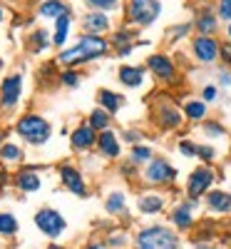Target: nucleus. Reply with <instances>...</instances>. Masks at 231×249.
I'll return each mask as SVG.
<instances>
[{"instance_id":"1","label":"nucleus","mask_w":231,"mask_h":249,"mask_svg":"<svg viewBox=\"0 0 231 249\" xmlns=\"http://www.w3.org/2000/svg\"><path fill=\"white\" fill-rule=\"evenodd\" d=\"M110 50V40L102 37V35H82L77 40V45L62 50L57 55V62H62V65L67 68H75V65H82V62H90L95 57H102L107 55Z\"/></svg>"},{"instance_id":"2","label":"nucleus","mask_w":231,"mask_h":249,"mask_svg":"<svg viewBox=\"0 0 231 249\" xmlns=\"http://www.w3.org/2000/svg\"><path fill=\"white\" fill-rule=\"evenodd\" d=\"M134 249H179V234L164 224L142 227L134 237Z\"/></svg>"},{"instance_id":"3","label":"nucleus","mask_w":231,"mask_h":249,"mask_svg":"<svg viewBox=\"0 0 231 249\" xmlns=\"http://www.w3.org/2000/svg\"><path fill=\"white\" fill-rule=\"evenodd\" d=\"M15 132L30 144H45L50 137V122L40 115H23L15 124Z\"/></svg>"},{"instance_id":"4","label":"nucleus","mask_w":231,"mask_h":249,"mask_svg":"<svg viewBox=\"0 0 231 249\" xmlns=\"http://www.w3.org/2000/svg\"><path fill=\"white\" fill-rule=\"evenodd\" d=\"M159 13H162L159 0H130L127 3V20L132 25H139V28L152 25L159 18Z\"/></svg>"},{"instance_id":"5","label":"nucleus","mask_w":231,"mask_h":249,"mask_svg":"<svg viewBox=\"0 0 231 249\" xmlns=\"http://www.w3.org/2000/svg\"><path fill=\"white\" fill-rule=\"evenodd\" d=\"M214 179H216V172L209 167V164H201V167H197L192 175H189V179H186V195L192 199L206 197L209 192H212Z\"/></svg>"},{"instance_id":"6","label":"nucleus","mask_w":231,"mask_h":249,"mask_svg":"<svg viewBox=\"0 0 231 249\" xmlns=\"http://www.w3.org/2000/svg\"><path fill=\"white\" fill-rule=\"evenodd\" d=\"M142 179H144L147 184H152V187H164V184H172V182L177 179V170H174L164 157H154V160L144 167Z\"/></svg>"},{"instance_id":"7","label":"nucleus","mask_w":231,"mask_h":249,"mask_svg":"<svg viewBox=\"0 0 231 249\" xmlns=\"http://www.w3.org/2000/svg\"><path fill=\"white\" fill-rule=\"evenodd\" d=\"M35 224H37V230L43 234H48L50 239L60 237L62 232H65V227H67L65 217H62L57 210H50V207H43V210L35 214Z\"/></svg>"},{"instance_id":"8","label":"nucleus","mask_w":231,"mask_h":249,"mask_svg":"<svg viewBox=\"0 0 231 249\" xmlns=\"http://www.w3.org/2000/svg\"><path fill=\"white\" fill-rule=\"evenodd\" d=\"M154 122L159 124L162 130H177V127H182V122H184V112L174 105V102L162 100L159 105L154 107Z\"/></svg>"},{"instance_id":"9","label":"nucleus","mask_w":231,"mask_h":249,"mask_svg":"<svg viewBox=\"0 0 231 249\" xmlns=\"http://www.w3.org/2000/svg\"><path fill=\"white\" fill-rule=\"evenodd\" d=\"M219 50H221V45L212 35H197L192 40V53H194V57L201 62V65H212V62H216Z\"/></svg>"},{"instance_id":"10","label":"nucleus","mask_w":231,"mask_h":249,"mask_svg":"<svg viewBox=\"0 0 231 249\" xmlns=\"http://www.w3.org/2000/svg\"><path fill=\"white\" fill-rule=\"evenodd\" d=\"M20 92H23V75H8L3 82H0V107L10 110L20 102Z\"/></svg>"},{"instance_id":"11","label":"nucleus","mask_w":231,"mask_h":249,"mask_svg":"<svg viewBox=\"0 0 231 249\" xmlns=\"http://www.w3.org/2000/svg\"><path fill=\"white\" fill-rule=\"evenodd\" d=\"M197 204H199V199H192V197H189L186 202H179L177 207H174V210H172V224L177 227V230L179 232H186V230H192V227H194V210H197Z\"/></svg>"},{"instance_id":"12","label":"nucleus","mask_w":231,"mask_h":249,"mask_svg":"<svg viewBox=\"0 0 231 249\" xmlns=\"http://www.w3.org/2000/svg\"><path fill=\"white\" fill-rule=\"evenodd\" d=\"M147 68H149L152 75L159 77L162 82H174L177 80V68H174L172 57H166V55H149L147 57Z\"/></svg>"},{"instance_id":"13","label":"nucleus","mask_w":231,"mask_h":249,"mask_svg":"<svg viewBox=\"0 0 231 249\" xmlns=\"http://www.w3.org/2000/svg\"><path fill=\"white\" fill-rule=\"evenodd\" d=\"M60 179H62V184H65L72 195L87 197V184H85V179H82L80 170H75L72 164H62V167H60Z\"/></svg>"},{"instance_id":"14","label":"nucleus","mask_w":231,"mask_h":249,"mask_svg":"<svg viewBox=\"0 0 231 249\" xmlns=\"http://www.w3.org/2000/svg\"><path fill=\"white\" fill-rule=\"evenodd\" d=\"M82 30L85 35H104L110 30V18L102 10H90L82 15Z\"/></svg>"},{"instance_id":"15","label":"nucleus","mask_w":231,"mask_h":249,"mask_svg":"<svg viewBox=\"0 0 231 249\" xmlns=\"http://www.w3.org/2000/svg\"><path fill=\"white\" fill-rule=\"evenodd\" d=\"M97 137H99V132L92 127L90 122H85V124H77V127L72 130V144L77 150H90V147H95L97 144Z\"/></svg>"},{"instance_id":"16","label":"nucleus","mask_w":231,"mask_h":249,"mask_svg":"<svg viewBox=\"0 0 231 249\" xmlns=\"http://www.w3.org/2000/svg\"><path fill=\"white\" fill-rule=\"evenodd\" d=\"M206 210L214 212V214H231V195L224 192V190H212L206 197Z\"/></svg>"},{"instance_id":"17","label":"nucleus","mask_w":231,"mask_h":249,"mask_svg":"<svg viewBox=\"0 0 231 249\" xmlns=\"http://www.w3.org/2000/svg\"><path fill=\"white\" fill-rule=\"evenodd\" d=\"M97 147H99V155H102V157L117 160V157H119V137H117L112 130H104V132H99V137H97Z\"/></svg>"},{"instance_id":"18","label":"nucleus","mask_w":231,"mask_h":249,"mask_svg":"<svg viewBox=\"0 0 231 249\" xmlns=\"http://www.w3.org/2000/svg\"><path fill=\"white\" fill-rule=\"evenodd\" d=\"M117 80L122 82L124 88H139L144 82V68H139V65H122L117 70Z\"/></svg>"},{"instance_id":"19","label":"nucleus","mask_w":231,"mask_h":249,"mask_svg":"<svg viewBox=\"0 0 231 249\" xmlns=\"http://www.w3.org/2000/svg\"><path fill=\"white\" fill-rule=\"evenodd\" d=\"M137 210L142 214H159L164 210V197L157 195V192H147L137 199Z\"/></svg>"},{"instance_id":"20","label":"nucleus","mask_w":231,"mask_h":249,"mask_svg":"<svg viewBox=\"0 0 231 249\" xmlns=\"http://www.w3.org/2000/svg\"><path fill=\"white\" fill-rule=\"evenodd\" d=\"M40 184H43V179H40V175L35 170H20L15 175V187L20 192H35V190H40Z\"/></svg>"},{"instance_id":"21","label":"nucleus","mask_w":231,"mask_h":249,"mask_svg":"<svg viewBox=\"0 0 231 249\" xmlns=\"http://www.w3.org/2000/svg\"><path fill=\"white\" fill-rule=\"evenodd\" d=\"M194 28L199 30V35H214L219 28V15L214 13H199L194 20Z\"/></svg>"},{"instance_id":"22","label":"nucleus","mask_w":231,"mask_h":249,"mask_svg":"<svg viewBox=\"0 0 231 249\" xmlns=\"http://www.w3.org/2000/svg\"><path fill=\"white\" fill-rule=\"evenodd\" d=\"M184 117L189 122H204V117H206V102L204 100H186L184 102Z\"/></svg>"},{"instance_id":"23","label":"nucleus","mask_w":231,"mask_h":249,"mask_svg":"<svg viewBox=\"0 0 231 249\" xmlns=\"http://www.w3.org/2000/svg\"><path fill=\"white\" fill-rule=\"evenodd\" d=\"M97 100H99V107H102V110H107L110 115H115V112L122 107V102H124V100H122L117 92H112V90H104V88L97 92Z\"/></svg>"},{"instance_id":"24","label":"nucleus","mask_w":231,"mask_h":249,"mask_svg":"<svg viewBox=\"0 0 231 249\" xmlns=\"http://www.w3.org/2000/svg\"><path fill=\"white\" fill-rule=\"evenodd\" d=\"M40 15L43 18H62V15H70V10H67V5L62 3V0H45V3H40Z\"/></svg>"},{"instance_id":"25","label":"nucleus","mask_w":231,"mask_h":249,"mask_svg":"<svg viewBox=\"0 0 231 249\" xmlns=\"http://www.w3.org/2000/svg\"><path fill=\"white\" fill-rule=\"evenodd\" d=\"M70 23H72V18L70 15H62L55 20V35H52V45L62 48L67 43V30H70Z\"/></svg>"},{"instance_id":"26","label":"nucleus","mask_w":231,"mask_h":249,"mask_svg":"<svg viewBox=\"0 0 231 249\" xmlns=\"http://www.w3.org/2000/svg\"><path fill=\"white\" fill-rule=\"evenodd\" d=\"M92 127L97 130V132H104V130H110V122H112V115L107 112V110H102V107H97V110H92L90 112V120H87Z\"/></svg>"},{"instance_id":"27","label":"nucleus","mask_w":231,"mask_h":249,"mask_svg":"<svg viewBox=\"0 0 231 249\" xmlns=\"http://www.w3.org/2000/svg\"><path fill=\"white\" fill-rule=\"evenodd\" d=\"M124 207H127V197H124V192H112L107 199H104V210H107L110 214L124 212Z\"/></svg>"},{"instance_id":"28","label":"nucleus","mask_w":231,"mask_h":249,"mask_svg":"<svg viewBox=\"0 0 231 249\" xmlns=\"http://www.w3.org/2000/svg\"><path fill=\"white\" fill-rule=\"evenodd\" d=\"M23 150L17 147V144H13V142H5L3 147H0V160L3 162H23Z\"/></svg>"},{"instance_id":"29","label":"nucleus","mask_w":231,"mask_h":249,"mask_svg":"<svg viewBox=\"0 0 231 249\" xmlns=\"http://www.w3.org/2000/svg\"><path fill=\"white\" fill-rule=\"evenodd\" d=\"M130 160H132L134 164H149V162L154 160V155H152V150L147 147V144H134Z\"/></svg>"},{"instance_id":"30","label":"nucleus","mask_w":231,"mask_h":249,"mask_svg":"<svg viewBox=\"0 0 231 249\" xmlns=\"http://www.w3.org/2000/svg\"><path fill=\"white\" fill-rule=\"evenodd\" d=\"M17 232V219L10 212H0V234L3 237H13Z\"/></svg>"},{"instance_id":"31","label":"nucleus","mask_w":231,"mask_h":249,"mask_svg":"<svg viewBox=\"0 0 231 249\" xmlns=\"http://www.w3.org/2000/svg\"><path fill=\"white\" fill-rule=\"evenodd\" d=\"M48 37H50L48 30H35V33L30 35V50H33V53L45 50V48L50 45V40H48Z\"/></svg>"},{"instance_id":"32","label":"nucleus","mask_w":231,"mask_h":249,"mask_svg":"<svg viewBox=\"0 0 231 249\" xmlns=\"http://www.w3.org/2000/svg\"><path fill=\"white\" fill-rule=\"evenodd\" d=\"M204 135H206V137H212V140H216V137H224V135H226V127H224L221 122L204 120Z\"/></svg>"},{"instance_id":"33","label":"nucleus","mask_w":231,"mask_h":249,"mask_svg":"<svg viewBox=\"0 0 231 249\" xmlns=\"http://www.w3.org/2000/svg\"><path fill=\"white\" fill-rule=\"evenodd\" d=\"M85 3L92 10H102V13H110V10H117L119 8V0H85Z\"/></svg>"},{"instance_id":"34","label":"nucleus","mask_w":231,"mask_h":249,"mask_svg":"<svg viewBox=\"0 0 231 249\" xmlns=\"http://www.w3.org/2000/svg\"><path fill=\"white\" fill-rule=\"evenodd\" d=\"M127 244H130L127 232H112V234L107 237V247H110V249H124Z\"/></svg>"},{"instance_id":"35","label":"nucleus","mask_w":231,"mask_h":249,"mask_svg":"<svg viewBox=\"0 0 231 249\" xmlns=\"http://www.w3.org/2000/svg\"><path fill=\"white\" fill-rule=\"evenodd\" d=\"M112 45H115L117 50L132 45V33H130V30H117V33H115V37H112Z\"/></svg>"},{"instance_id":"36","label":"nucleus","mask_w":231,"mask_h":249,"mask_svg":"<svg viewBox=\"0 0 231 249\" xmlns=\"http://www.w3.org/2000/svg\"><path fill=\"white\" fill-rule=\"evenodd\" d=\"M197 157L204 162V164H209L214 157H216V150L212 147V144H199V150H197Z\"/></svg>"},{"instance_id":"37","label":"nucleus","mask_w":231,"mask_h":249,"mask_svg":"<svg viewBox=\"0 0 231 249\" xmlns=\"http://www.w3.org/2000/svg\"><path fill=\"white\" fill-rule=\"evenodd\" d=\"M179 152L184 155V157H197V150H199V144H194L192 140H179Z\"/></svg>"},{"instance_id":"38","label":"nucleus","mask_w":231,"mask_h":249,"mask_svg":"<svg viewBox=\"0 0 231 249\" xmlns=\"http://www.w3.org/2000/svg\"><path fill=\"white\" fill-rule=\"evenodd\" d=\"M214 239V224H201L197 230V244L199 242H212Z\"/></svg>"},{"instance_id":"39","label":"nucleus","mask_w":231,"mask_h":249,"mask_svg":"<svg viewBox=\"0 0 231 249\" xmlns=\"http://www.w3.org/2000/svg\"><path fill=\"white\" fill-rule=\"evenodd\" d=\"M60 82L62 85H67V88H75L77 82H80V72H75V70H65L60 75Z\"/></svg>"},{"instance_id":"40","label":"nucleus","mask_w":231,"mask_h":249,"mask_svg":"<svg viewBox=\"0 0 231 249\" xmlns=\"http://www.w3.org/2000/svg\"><path fill=\"white\" fill-rule=\"evenodd\" d=\"M189 30H192V23H182V25H174V28L169 30V37H172V40H179V37L189 35Z\"/></svg>"},{"instance_id":"41","label":"nucleus","mask_w":231,"mask_h":249,"mask_svg":"<svg viewBox=\"0 0 231 249\" xmlns=\"http://www.w3.org/2000/svg\"><path fill=\"white\" fill-rule=\"evenodd\" d=\"M221 20H229L231 23V0H219V13H216Z\"/></svg>"},{"instance_id":"42","label":"nucleus","mask_w":231,"mask_h":249,"mask_svg":"<svg viewBox=\"0 0 231 249\" xmlns=\"http://www.w3.org/2000/svg\"><path fill=\"white\" fill-rule=\"evenodd\" d=\"M216 95H219V90H216L214 85H206V88L201 90V97H204V102H214V100H216Z\"/></svg>"},{"instance_id":"43","label":"nucleus","mask_w":231,"mask_h":249,"mask_svg":"<svg viewBox=\"0 0 231 249\" xmlns=\"http://www.w3.org/2000/svg\"><path fill=\"white\" fill-rule=\"evenodd\" d=\"M219 57L224 60V65H229V68H231V43H224V45H221Z\"/></svg>"},{"instance_id":"44","label":"nucleus","mask_w":231,"mask_h":249,"mask_svg":"<svg viewBox=\"0 0 231 249\" xmlns=\"http://www.w3.org/2000/svg\"><path fill=\"white\" fill-rule=\"evenodd\" d=\"M124 140L132 142V144H137V142L142 140V132H137V130H127V132H124Z\"/></svg>"},{"instance_id":"45","label":"nucleus","mask_w":231,"mask_h":249,"mask_svg":"<svg viewBox=\"0 0 231 249\" xmlns=\"http://www.w3.org/2000/svg\"><path fill=\"white\" fill-rule=\"evenodd\" d=\"M219 85H224V88L231 85V72H229V70H221V72H219Z\"/></svg>"},{"instance_id":"46","label":"nucleus","mask_w":231,"mask_h":249,"mask_svg":"<svg viewBox=\"0 0 231 249\" xmlns=\"http://www.w3.org/2000/svg\"><path fill=\"white\" fill-rule=\"evenodd\" d=\"M85 249H110V247H107V242H90Z\"/></svg>"},{"instance_id":"47","label":"nucleus","mask_w":231,"mask_h":249,"mask_svg":"<svg viewBox=\"0 0 231 249\" xmlns=\"http://www.w3.org/2000/svg\"><path fill=\"white\" fill-rule=\"evenodd\" d=\"M197 249H216V247H214V244H209V242H199Z\"/></svg>"},{"instance_id":"48","label":"nucleus","mask_w":231,"mask_h":249,"mask_svg":"<svg viewBox=\"0 0 231 249\" xmlns=\"http://www.w3.org/2000/svg\"><path fill=\"white\" fill-rule=\"evenodd\" d=\"M3 182H5V170L0 167V184H3Z\"/></svg>"},{"instance_id":"49","label":"nucleus","mask_w":231,"mask_h":249,"mask_svg":"<svg viewBox=\"0 0 231 249\" xmlns=\"http://www.w3.org/2000/svg\"><path fill=\"white\" fill-rule=\"evenodd\" d=\"M226 35H229V43H231V23H229V28H226Z\"/></svg>"},{"instance_id":"50","label":"nucleus","mask_w":231,"mask_h":249,"mask_svg":"<svg viewBox=\"0 0 231 249\" xmlns=\"http://www.w3.org/2000/svg\"><path fill=\"white\" fill-rule=\"evenodd\" d=\"M3 18H5V10H3V8H0V23H3Z\"/></svg>"},{"instance_id":"51","label":"nucleus","mask_w":231,"mask_h":249,"mask_svg":"<svg viewBox=\"0 0 231 249\" xmlns=\"http://www.w3.org/2000/svg\"><path fill=\"white\" fill-rule=\"evenodd\" d=\"M3 137H5V135H3V132H0V147H3V144H5V142H3Z\"/></svg>"},{"instance_id":"52","label":"nucleus","mask_w":231,"mask_h":249,"mask_svg":"<svg viewBox=\"0 0 231 249\" xmlns=\"http://www.w3.org/2000/svg\"><path fill=\"white\" fill-rule=\"evenodd\" d=\"M50 249H65V247H57V244H52V247H50Z\"/></svg>"}]
</instances>
